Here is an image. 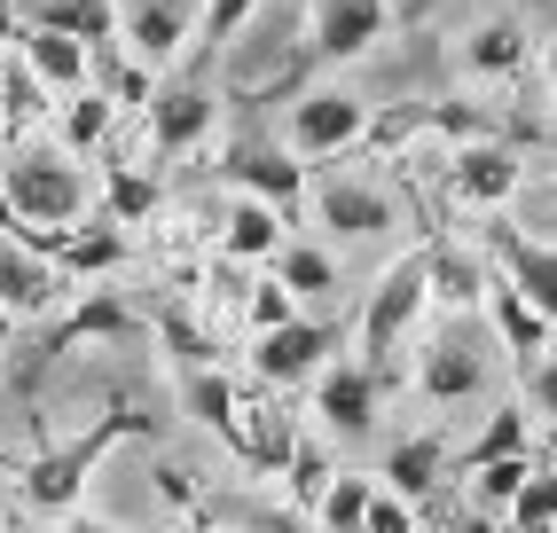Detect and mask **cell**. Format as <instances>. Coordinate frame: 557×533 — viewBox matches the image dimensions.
I'll return each instance as SVG.
<instances>
[{"mask_svg":"<svg viewBox=\"0 0 557 533\" xmlns=\"http://www.w3.org/2000/svg\"><path fill=\"white\" fill-rule=\"evenodd\" d=\"M424 266H432V314H479L487 307V259L463 251V244H424Z\"/></svg>","mask_w":557,"mask_h":533,"instance_id":"21","label":"cell"},{"mask_svg":"<svg viewBox=\"0 0 557 533\" xmlns=\"http://www.w3.org/2000/svg\"><path fill=\"white\" fill-rule=\"evenodd\" d=\"M16 32H24V16H16V0H0V55L16 48Z\"/></svg>","mask_w":557,"mask_h":533,"instance_id":"39","label":"cell"},{"mask_svg":"<svg viewBox=\"0 0 557 533\" xmlns=\"http://www.w3.org/2000/svg\"><path fill=\"white\" fill-rule=\"evenodd\" d=\"M369 494H377V471H338L322 494H314V525H330V533H361L369 525Z\"/></svg>","mask_w":557,"mask_h":533,"instance_id":"27","label":"cell"},{"mask_svg":"<svg viewBox=\"0 0 557 533\" xmlns=\"http://www.w3.org/2000/svg\"><path fill=\"white\" fill-rule=\"evenodd\" d=\"M9 346H16V314L0 307V361H9Z\"/></svg>","mask_w":557,"mask_h":533,"instance_id":"41","label":"cell"},{"mask_svg":"<svg viewBox=\"0 0 557 533\" xmlns=\"http://www.w3.org/2000/svg\"><path fill=\"white\" fill-rule=\"evenodd\" d=\"M503 525H518V533H549V525H557V471H549V463H534V471H527V486L510 494Z\"/></svg>","mask_w":557,"mask_h":533,"instance_id":"31","label":"cell"},{"mask_svg":"<svg viewBox=\"0 0 557 533\" xmlns=\"http://www.w3.org/2000/svg\"><path fill=\"white\" fill-rule=\"evenodd\" d=\"M307 416L330 439H361L369 424H377V361H361V354L322 361V376L307 385Z\"/></svg>","mask_w":557,"mask_h":533,"instance_id":"9","label":"cell"},{"mask_svg":"<svg viewBox=\"0 0 557 533\" xmlns=\"http://www.w3.org/2000/svg\"><path fill=\"white\" fill-rule=\"evenodd\" d=\"M290 314H307V307H299V290H290L275 266H268V275L244 290V330H275V322H290Z\"/></svg>","mask_w":557,"mask_h":533,"instance_id":"34","label":"cell"},{"mask_svg":"<svg viewBox=\"0 0 557 533\" xmlns=\"http://www.w3.org/2000/svg\"><path fill=\"white\" fill-rule=\"evenodd\" d=\"M432 314V266H424V244L417 251H400L385 275H377V290L361 298V361H393V354H408V337H417V322Z\"/></svg>","mask_w":557,"mask_h":533,"instance_id":"3","label":"cell"},{"mask_svg":"<svg viewBox=\"0 0 557 533\" xmlns=\"http://www.w3.org/2000/svg\"><path fill=\"white\" fill-rule=\"evenodd\" d=\"M16 55L40 71V87L63 102V95H79L87 79H95V48L79 40V32H63V24H48V16H32L24 32H16Z\"/></svg>","mask_w":557,"mask_h":533,"instance_id":"18","label":"cell"},{"mask_svg":"<svg viewBox=\"0 0 557 533\" xmlns=\"http://www.w3.org/2000/svg\"><path fill=\"white\" fill-rule=\"evenodd\" d=\"M63 298H71V275L55 251H40L32 236H0V307L32 322V314H55Z\"/></svg>","mask_w":557,"mask_h":533,"instance_id":"11","label":"cell"},{"mask_svg":"<svg viewBox=\"0 0 557 533\" xmlns=\"http://www.w3.org/2000/svg\"><path fill=\"white\" fill-rule=\"evenodd\" d=\"M456 63H463V79H479V87H510V79L534 71V40H527L518 16H479L456 40Z\"/></svg>","mask_w":557,"mask_h":533,"instance_id":"15","label":"cell"},{"mask_svg":"<svg viewBox=\"0 0 557 533\" xmlns=\"http://www.w3.org/2000/svg\"><path fill=\"white\" fill-rule=\"evenodd\" d=\"M338 337L346 330L322 322V314H290L275 330H251V376H259V385H275V393L314 385L322 361H338Z\"/></svg>","mask_w":557,"mask_h":533,"instance_id":"6","label":"cell"},{"mask_svg":"<svg viewBox=\"0 0 557 533\" xmlns=\"http://www.w3.org/2000/svg\"><path fill=\"white\" fill-rule=\"evenodd\" d=\"M0 197L16 204L24 236H55V227H79L95 212V181L63 141H16L0 149Z\"/></svg>","mask_w":557,"mask_h":533,"instance_id":"1","label":"cell"},{"mask_svg":"<svg viewBox=\"0 0 557 533\" xmlns=\"http://www.w3.org/2000/svg\"><path fill=\"white\" fill-rule=\"evenodd\" d=\"M212 126H220L212 87L173 79V87H158V95H150V158H189V149H205V141H212Z\"/></svg>","mask_w":557,"mask_h":533,"instance_id":"13","label":"cell"},{"mask_svg":"<svg viewBox=\"0 0 557 533\" xmlns=\"http://www.w3.org/2000/svg\"><path fill=\"white\" fill-rule=\"evenodd\" d=\"M527 471H534V447H527V455H495V463H471L463 486H471L479 518H503V510H510V494L527 486Z\"/></svg>","mask_w":557,"mask_h":533,"instance_id":"29","label":"cell"},{"mask_svg":"<svg viewBox=\"0 0 557 533\" xmlns=\"http://www.w3.org/2000/svg\"><path fill=\"white\" fill-rule=\"evenodd\" d=\"M527 416H534V400H503L487 424H479V439L463 447V471H471V463H495V455H527V447H534V424H527Z\"/></svg>","mask_w":557,"mask_h":533,"instance_id":"28","label":"cell"},{"mask_svg":"<svg viewBox=\"0 0 557 533\" xmlns=\"http://www.w3.org/2000/svg\"><path fill=\"white\" fill-rule=\"evenodd\" d=\"M393 32L385 0H307V55L314 63H361Z\"/></svg>","mask_w":557,"mask_h":533,"instance_id":"10","label":"cell"},{"mask_svg":"<svg viewBox=\"0 0 557 533\" xmlns=\"http://www.w3.org/2000/svg\"><path fill=\"white\" fill-rule=\"evenodd\" d=\"M448 188L471 212H510V197L527 188V158H518V141H503V134H471V141L448 149Z\"/></svg>","mask_w":557,"mask_h":533,"instance_id":"8","label":"cell"},{"mask_svg":"<svg viewBox=\"0 0 557 533\" xmlns=\"http://www.w3.org/2000/svg\"><path fill=\"white\" fill-rule=\"evenodd\" d=\"M119 9H126V0H32V16L79 32L95 55H119Z\"/></svg>","mask_w":557,"mask_h":533,"instance_id":"26","label":"cell"},{"mask_svg":"<svg viewBox=\"0 0 557 533\" xmlns=\"http://www.w3.org/2000/svg\"><path fill=\"white\" fill-rule=\"evenodd\" d=\"M307 204H314V236H330V244H377L400 227L393 188H377L369 173H322L307 188Z\"/></svg>","mask_w":557,"mask_h":533,"instance_id":"4","label":"cell"},{"mask_svg":"<svg viewBox=\"0 0 557 533\" xmlns=\"http://www.w3.org/2000/svg\"><path fill=\"white\" fill-rule=\"evenodd\" d=\"M424 525V503L417 494H400L393 479H377V494H369V525L361 533H417Z\"/></svg>","mask_w":557,"mask_h":533,"instance_id":"35","label":"cell"},{"mask_svg":"<svg viewBox=\"0 0 557 533\" xmlns=\"http://www.w3.org/2000/svg\"><path fill=\"white\" fill-rule=\"evenodd\" d=\"M283 479H290V494H299V518L314 510V494L338 479V455H330L314 432H299V447H290V463H283Z\"/></svg>","mask_w":557,"mask_h":533,"instance_id":"32","label":"cell"},{"mask_svg":"<svg viewBox=\"0 0 557 533\" xmlns=\"http://www.w3.org/2000/svg\"><path fill=\"white\" fill-rule=\"evenodd\" d=\"M299 416H290L283 400H275V385H236V416H228V432H220V439H228L236 447V463L251 471V479H283V463H290V447H299Z\"/></svg>","mask_w":557,"mask_h":533,"instance_id":"7","label":"cell"},{"mask_svg":"<svg viewBox=\"0 0 557 533\" xmlns=\"http://www.w3.org/2000/svg\"><path fill=\"white\" fill-rule=\"evenodd\" d=\"M220 173H228V188H251V197H268L283 212L307 204V158L290 141H244V149H228Z\"/></svg>","mask_w":557,"mask_h":533,"instance_id":"16","label":"cell"},{"mask_svg":"<svg viewBox=\"0 0 557 533\" xmlns=\"http://www.w3.org/2000/svg\"><path fill=\"white\" fill-rule=\"evenodd\" d=\"M119 48L141 55L150 71L181 63L189 55V9H181V0H126L119 9Z\"/></svg>","mask_w":557,"mask_h":533,"instance_id":"20","label":"cell"},{"mask_svg":"<svg viewBox=\"0 0 557 533\" xmlns=\"http://www.w3.org/2000/svg\"><path fill=\"white\" fill-rule=\"evenodd\" d=\"M283 141L299 149V158H346V149L369 141V102L354 87H307V95H290L283 110Z\"/></svg>","mask_w":557,"mask_h":533,"instance_id":"5","label":"cell"},{"mask_svg":"<svg viewBox=\"0 0 557 533\" xmlns=\"http://www.w3.org/2000/svg\"><path fill=\"white\" fill-rule=\"evenodd\" d=\"M119 330H134V322H126V307H119V298H102V290H95L87 307H79V314L63 322V337H55V354H63V346H79V337H119Z\"/></svg>","mask_w":557,"mask_h":533,"instance_id":"36","label":"cell"},{"mask_svg":"<svg viewBox=\"0 0 557 533\" xmlns=\"http://www.w3.org/2000/svg\"><path fill=\"white\" fill-rule=\"evenodd\" d=\"M479 314H487L495 322V337H503V354L518 361V369H534L549 346H557V322L534 307V298L527 290H518L510 275H503V266H495V283H487V307H479Z\"/></svg>","mask_w":557,"mask_h":533,"instance_id":"19","label":"cell"},{"mask_svg":"<svg viewBox=\"0 0 557 533\" xmlns=\"http://www.w3.org/2000/svg\"><path fill=\"white\" fill-rule=\"evenodd\" d=\"M165 346H173V361H181V369H197V361H220V346H212L205 330H189L181 314H165Z\"/></svg>","mask_w":557,"mask_h":533,"instance_id":"37","label":"cell"},{"mask_svg":"<svg viewBox=\"0 0 557 533\" xmlns=\"http://www.w3.org/2000/svg\"><path fill=\"white\" fill-rule=\"evenodd\" d=\"M487 251H495V266L534 298V307L557 322V244L549 236H534V227H510L503 212H495V227H487Z\"/></svg>","mask_w":557,"mask_h":533,"instance_id":"17","label":"cell"},{"mask_svg":"<svg viewBox=\"0 0 557 533\" xmlns=\"http://www.w3.org/2000/svg\"><path fill=\"white\" fill-rule=\"evenodd\" d=\"M527 393H534V408H542L549 424H557V346H549V354L527 369Z\"/></svg>","mask_w":557,"mask_h":533,"instance_id":"38","label":"cell"},{"mask_svg":"<svg viewBox=\"0 0 557 533\" xmlns=\"http://www.w3.org/2000/svg\"><path fill=\"white\" fill-rule=\"evenodd\" d=\"M448 463H456L448 439H440V432H417V439H393V455L377 463V479H393L400 494H432L440 479H448Z\"/></svg>","mask_w":557,"mask_h":533,"instance_id":"24","label":"cell"},{"mask_svg":"<svg viewBox=\"0 0 557 533\" xmlns=\"http://www.w3.org/2000/svg\"><path fill=\"white\" fill-rule=\"evenodd\" d=\"M126 432H134V416H126V408H110L95 432L63 439V447H48V455H32L24 479H16V486H24V510H40V518H71V510H79V494H87V479H95V463H102V455L119 447Z\"/></svg>","mask_w":557,"mask_h":533,"instance_id":"2","label":"cell"},{"mask_svg":"<svg viewBox=\"0 0 557 533\" xmlns=\"http://www.w3.org/2000/svg\"><path fill=\"white\" fill-rule=\"evenodd\" d=\"M542 63H549V110H557V40H549V55H542Z\"/></svg>","mask_w":557,"mask_h":533,"instance_id":"42","label":"cell"},{"mask_svg":"<svg viewBox=\"0 0 557 533\" xmlns=\"http://www.w3.org/2000/svg\"><path fill=\"white\" fill-rule=\"evenodd\" d=\"M268 266H275L290 290H299V307H330V298H338V283H346L338 244H330V236H290Z\"/></svg>","mask_w":557,"mask_h":533,"instance_id":"22","label":"cell"},{"mask_svg":"<svg viewBox=\"0 0 557 533\" xmlns=\"http://www.w3.org/2000/svg\"><path fill=\"white\" fill-rule=\"evenodd\" d=\"M9 126H16V119H9V110H0V149H9Z\"/></svg>","mask_w":557,"mask_h":533,"instance_id":"43","label":"cell"},{"mask_svg":"<svg viewBox=\"0 0 557 533\" xmlns=\"http://www.w3.org/2000/svg\"><path fill=\"white\" fill-rule=\"evenodd\" d=\"M119 110H126L119 95L87 79L79 95H63V102H55V141L71 149V158H95V149L110 141V126H119Z\"/></svg>","mask_w":557,"mask_h":533,"instance_id":"23","label":"cell"},{"mask_svg":"<svg viewBox=\"0 0 557 533\" xmlns=\"http://www.w3.org/2000/svg\"><path fill=\"white\" fill-rule=\"evenodd\" d=\"M290 244V212L268 204V197H251V188H236L228 204H220V227H212V251L228 259V266H268L275 251Z\"/></svg>","mask_w":557,"mask_h":533,"instance_id":"12","label":"cell"},{"mask_svg":"<svg viewBox=\"0 0 557 533\" xmlns=\"http://www.w3.org/2000/svg\"><path fill=\"white\" fill-rule=\"evenodd\" d=\"M259 9H268V0H205L197 40H189V48H197V55H220V48H228V40H236V32H244Z\"/></svg>","mask_w":557,"mask_h":533,"instance_id":"33","label":"cell"},{"mask_svg":"<svg viewBox=\"0 0 557 533\" xmlns=\"http://www.w3.org/2000/svg\"><path fill=\"white\" fill-rule=\"evenodd\" d=\"M102 204L119 227H141V220H158V173H141V165H119L102 181Z\"/></svg>","mask_w":557,"mask_h":533,"instance_id":"30","label":"cell"},{"mask_svg":"<svg viewBox=\"0 0 557 533\" xmlns=\"http://www.w3.org/2000/svg\"><path fill=\"white\" fill-rule=\"evenodd\" d=\"M495 385V369L479 346H463V337H432V346H417V393L432 408H471V400H487Z\"/></svg>","mask_w":557,"mask_h":533,"instance_id":"14","label":"cell"},{"mask_svg":"<svg viewBox=\"0 0 557 533\" xmlns=\"http://www.w3.org/2000/svg\"><path fill=\"white\" fill-rule=\"evenodd\" d=\"M236 385H244V376H228L220 361H197V369H181V408L220 439V432H228V416H236Z\"/></svg>","mask_w":557,"mask_h":533,"instance_id":"25","label":"cell"},{"mask_svg":"<svg viewBox=\"0 0 557 533\" xmlns=\"http://www.w3.org/2000/svg\"><path fill=\"white\" fill-rule=\"evenodd\" d=\"M534 236H549V244H557V197H549V204L534 212Z\"/></svg>","mask_w":557,"mask_h":533,"instance_id":"40","label":"cell"}]
</instances>
